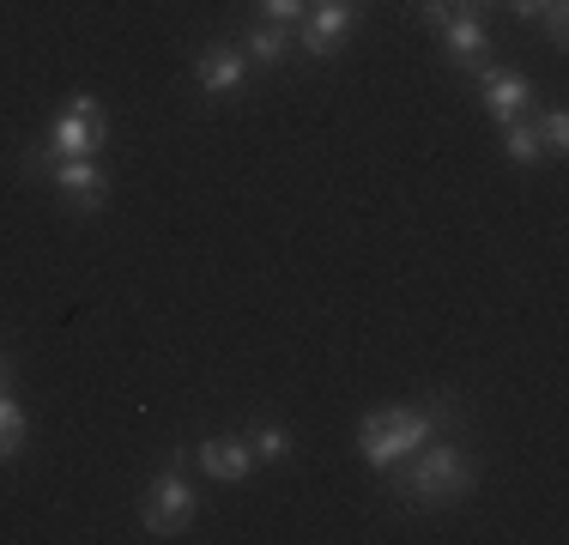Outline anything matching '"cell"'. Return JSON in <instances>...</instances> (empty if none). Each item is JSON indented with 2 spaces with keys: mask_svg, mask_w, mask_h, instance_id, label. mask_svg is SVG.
<instances>
[{
  "mask_svg": "<svg viewBox=\"0 0 569 545\" xmlns=\"http://www.w3.org/2000/svg\"><path fill=\"white\" fill-rule=\"evenodd\" d=\"M425 436H437V413H418V406H388V413H370L358 425V448L370 467H395V460L418 455Z\"/></svg>",
  "mask_w": 569,
  "mask_h": 545,
  "instance_id": "obj_1",
  "label": "cell"
},
{
  "mask_svg": "<svg viewBox=\"0 0 569 545\" xmlns=\"http://www.w3.org/2000/svg\"><path fill=\"white\" fill-rule=\"evenodd\" d=\"M467 485H472V473H467V455H460L455 443L425 448V455H418V467L406 473L412 503H449V497H460Z\"/></svg>",
  "mask_w": 569,
  "mask_h": 545,
  "instance_id": "obj_2",
  "label": "cell"
},
{
  "mask_svg": "<svg viewBox=\"0 0 569 545\" xmlns=\"http://www.w3.org/2000/svg\"><path fill=\"white\" fill-rule=\"evenodd\" d=\"M103 146V109L98 98H73L67 103V116L49 128V152L56 158H98Z\"/></svg>",
  "mask_w": 569,
  "mask_h": 545,
  "instance_id": "obj_3",
  "label": "cell"
},
{
  "mask_svg": "<svg viewBox=\"0 0 569 545\" xmlns=\"http://www.w3.org/2000/svg\"><path fill=\"white\" fill-rule=\"evenodd\" d=\"M194 515V485L182 479V473H164V479H152V490H146V503H140V522H146V534H176V527Z\"/></svg>",
  "mask_w": 569,
  "mask_h": 545,
  "instance_id": "obj_4",
  "label": "cell"
},
{
  "mask_svg": "<svg viewBox=\"0 0 569 545\" xmlns=\"http://www.w3.org/2000/svg\"><path fill=\"white\" fill-rule=\"evenodd\" d=\"M479 98L509 128V121H521L527 109H533V86H527L521 73H509V67H479Z\"/></svg>",
  "mask_w": 569,
  "mask_h": 545,
  "instance_id": "obj_5",
  "label": "cell"
},
{
  "mask_svg": "<svg viewBox=\"0 0 569 545\" xmlns=\"http://www.w3.org/2000/svg\"><path fill=\"white\" fill-rule=\"evenodd\" d=\"M56 188L79 212H98L110 200V176L98 170V158H56Z\"/></svg>",
  "mask_w": 569,
  "mask_h": 545,
  "instance_id": "obj_6",
  "label": "cell"
},
{
  "mask_svg": "<svg viewBox=\"0 0 569 545\" xmlns=\"http://www.w3.org/2000/svg\"><path fill=\"white\" fill-rule=\"evenodd\" d=\"M351 19H358L351 0H321V7H309L303 12V49L309 54H333V43H346Z\"/></svg>",
  "mask_w": 569,
  "mask_h": 545,
  "instance_id": "obj_7",
  "label": "cell"
},
{
  "mask_svg": "<svg viewBox=\"0 0 569 545\" xmlns=\"http://www.w3.org/2000/svg\"><path fill=\"white\" fill-rule=\"evenodd\" d=\"M437 31H442V49H449L455 67H472V73H479V67H491V61H485V54H491V37H485L479 12H455V19L437 24Z\"/></svg>",
  "mask_w": 569,
  "mask_h": 545,
  "instance_id": "obj_8",
  "label": "cell"
},
{
  "mask_svg": "<svg viewBox=\"0 0 569 545\" xmlns=\"http://www.w3.org/2000/svg\"><path fill=\"white\" fill-rule=\"evenodd\" d=\"M194 79H200V91H212V98H219V91H237L242 79H249V54L230 49V43H212L194 61Z\"/></svg>",
  "mask_w": 569,
  "mask_h": 545,
  "instance_id": "obj_9",
  "label": "cell"
},
{
  "mask_svg": "<svg viewBox=\"0 0 569 545\" xmlns=\"http://www.w3.org/2000/svg\"><path fill=\"white\" fill-rule=\"evenodd\" d=\"M249 467H254V448L242 436H207L200 443V473L207 479H242Z\"/></svg>",
  "mask_w": 569,
  "mask_h": 545,
  "instance_id": "obj_10",
  "label": "cell"
},
{
  "mask_svg": "<svg viewBox=\"0 0 569 545\" xmlns=\"http://www.w3.org/2000/svg\"><path fill=\"white\" fill-rule=\"evenodd\" d=\"M284 49H291V31H284V24H261V31L242 37L249 67H273V61H284Z\"/></svg>",
  "mask_w": 569,
  "mask_h": 545,
  "instance_id": "obj_11",
  "label": "cell"
},
{
  "mask_svg": "<svg viewBox=\"0 0 569 545\" xmlns=\"http://www.w3.org/2000/svg\"><path fill=\"white\" fill-rule=\"evenodd\" d=\"M503 152H509V164H521V170H527V164H539V158H546V140H539V128L521 116V121H509Z\"/></svg>",
  "mask_w": 569,
  "mask_h": 545,
  "instance_id": "obj_12",
  "label": "cell"
},
{
  "mask_svg": "<svg viewBox=\"0 0 569 545\" xmlns=\"http://www.w3.org/2000/svg\"><path fill=\"white\" fill-rule=\"evenodd\" d=\"M19 448H24V413H19V400L0 388V460H12Z\"/></svg>",
  "mask_w": 569,
  "mask_h": 545,
  "instance_id": "obj_13",
  "label": "cell"
},
{
  "mask_svg": "<svg viewBox=\"0 0 569 545\" xmlns=\"http://www.w3.org/2000/svg\"><path fill=\"white\" fill-rule=\"evenodd\" d=\"M254 460H279L284 455V448H291V430H279V425H261V430H254Z\"/></svg>",
  "mask_w": 569,
  "mask_h": 545,
  "instance_id": "obj_14",
  "label": "cell"
},
{
  "mask_svg": "<svg viewBox=\"0 0 569 545\" xmlns=\"http://www.w3.org/2000/svg\"><path fill=\"white\" fill-rule=\"evenodd\" d=\"M539 140H546V152H563L569 146V116L563 109H546V116H539Z\"/></svg>",
  "mask_w": 569,
  "mask_h": 545,
  "instance_id": "obj_15",
  "label": "cell"
},
{
  "mask_svg": "<svg viewBox=\"0 0 569 545\" xmlns=\"http://www.w3.org/2000/svg\"><path fill=\"white\" fill-rule=\"evenodd\" d=\"M539 19H546V37L563 49V37H569V0H546V7H539Z\"/></svg>",
  "mask_w": 569,
  "mask_h": 545,
  "instance_id": "obj_16",
  "label": "cell"
},
{
  "mask_svg": "<svg viewBox=\"0 0 569 545\" xmlns=\"http://www.w3.org/2000/svg\"><path fill=\"white\" fill-rule=\"evenodd\" d=\"M261 12H267V24H297V19H303V0H261Z\"/></svg>",
  "mask_w": 569,
  "mask_h": 545,
  "instance_id": "obj_17",
  "label": "cell"
},
{
  "mask_svg": "<svg viewBox=\"0 0 569 545\" xmlns=\"http://www.w3.org/2000/svg\"><path fill=\"white\" fill-rule=\"evenodd\" d=\"M515 7V19H539V7H546V0H509Z\"/></svg>",
  "mask_w": 569,
  "mask_h": 545,
  "instance_id": "obj_18",
  "label": "cell"
},
{
  "mask_svg": "<svg viewBox=\"0 0 569 545\" xmlns=\"http://www.w3.org/2000/svg\"><path fill=\"white\" fill-rule=\"evenodd\" d=\"M491 0H455V12H485Z\"/></svg>",
  "mask_w": 569,
  "mask_h": 545,
  "instance_id": "obj_19",
  "label": "cell"
},
{
  "mask_svg": "<svg viewBox=\"0 0 569 545\" xmlns=\"http://www.w3.org/2000/svg\"><path fill=\"white\" fill-rule=\"evenodd\" d=\"M0 388H7V364H0Z\"/></svg>",
  "mask_w": 569,
  "mask_h": 545,
  "instance_id": "obj_20",
  "label": "cell"
}]
</instances>
